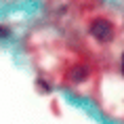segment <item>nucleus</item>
Wrapping results in <instances>:
<instances>
[{
	"label": "nucleus",
	"instance_id": "20e7f679",
	"mask_svg": "<svg viewBox=\"0 0 124 124\" xmlns=\"http://www.w3.org/2000/svg\"><path fill=\"white\" fill-rule=\"evenodd\" d=\"M122 74H124V55H122Z\"/></svg>",
	"mask_w": 124,
	"mask_h": 124
},
{
	"label": "nucleus",
	"instance_id": "7ed1b4c3",
	"mask_svg": "<svg viewBox=\"0 0 124 124\" xmlns=\"http://www.w3.org/2000/svg\"><path fill=\"white\" fill-rule=\"evenodd\" d=\"M4 36H8V30L7 27H0V38H4Z\"/></svg>",
	"mask_w": 124,
	"mask_h": 124
},
{
	"label": "nucleus",
	"instance_id": "f257e3e1",
	"mask_svg": "<svg viewBox=\"0 0 124 124\" xmlns=\"http://www.w3.org/2000/svg\"><path fill=\"white\" fill-rule=\"evenodd\" d=\"M111 23L109 21H105V19H97V21H93L91 23V34L95 36L97 40H109L111 38Z\"/></svg>",
	"mask_w": 124,
	"mask_h": 124
},
{
	"label": "nucleus",
	"instance_id": "f03ea898",
	"mask_svg": "<svg viewBox=\"0 0 124 124\" xmlns=\"http://www.w3.org/2000/svg\"><path fill=\"white\" fill-rule=\"evenodd\" d=\"M86 76H88V67L86 65H76V67H72V72H70V78H72L74 82H82V80H86Z\"/></svg>",
	"mask_w": 124,
	"mask_h": 124
}]
</instances>
